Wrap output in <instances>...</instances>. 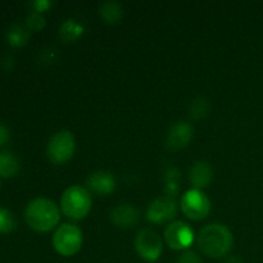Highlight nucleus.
Returning <instances> with one entry per match:
<instances>
[{"label":"nucleus","mask_w":263,"mask_h":263,"mask_svg":"<svg viewBox=\"0 0 263 263\" xmlns=\"http://www.w3.org/2000/svg\"><path fill=\"white\" fill-rule=\"evenodd\" d=\"M213 170L212 166L207 161H198L192 166L189 171L190 184L194 186V189H202L208 186L212 181Z\"/></svg>","instance_id":"f8f14e48"},{"label":"nucleus","mask_w":263,"mask_h":263,"mask_svg":"<svg viewBox=\"0 0 263 263\" xmlns=\"http://www.w3.org/2000/svg\"><path fill=\"white\" fill-rule=\"evenodd\" d=\"M8 138H9V131L4 125L0 123V145H3L8 140Z\"/></svg>","instance_id":"5701e85b"},{"label":"nucleus","mask_w":263,"mask_h":263,"mask_svg":"<svg viewBox=\"0 0 263 263\" xmlns=\"http://www.w3.org/2000/svg\"><path fill=\"white\" fill-rule=\"evenodd\" d=\"M82 33V26L79 25L74 20H68L62 25L61 36L64 40H74Z\"/></svg>","instance_id":"f3484780"},{"label":"nucleus","mask_w":263,"mask_h":263,"mask_svg":"<svg viewBox=\"0 0 263 263\" xmlns=\"http://www.w3.org/2000/svg\"><path fill=\"white\" fill-rule=\"evenodd\" d=\"M91 195L85 187L73 185L66 189L61 198L62 212L69 218H84L91 210Z\"/></svg>","instance_id":"7ed1b4c3"},{"label":"nucleus","mask_w":263,"mask_h":263,"mask_svg":"<svg viewBox=\"0 0 263 263\" xmlns=\"http://www.w3.org/2000/svg\"><path fill=\"white\" fill-rule=\"evenodd\" d=\"M87 185L97 194L107 195L115 190L116 180L110 172L97 171L90 175V177L87 179Z\"/></svg>","instance_id":"ddd939ff"},{"label":"nucleus","mask_w":263,"mask_h":263,"mask_svg":"<svg viewBox=\"0 0 263 263\" xmlns=\"http://www.w3.org/2000/svg\"><path fill=\"white\" fill-rule=\"evenodd\" d=\"M208 112H210V100L205 97L197 98L190 105L189 113L193 120H200V118L205 117Z\"/></svg>","instance_id":"dca6fc26"},{"label":"nucleus","mask_w":263,"mask_h":263,"mask_svg":"<svg viewBox=\"0 0 263 263\" xmlns=\"http://www.w3.org/2000/svg\"><path fill=\"white\" fill-rule=\"evenodd\" d=\"M226 263H244V261L239 256H230L226 259Z\"/></svg>","instance_id":"393cba45"},{"label":"nucleus","mask_w":263,"mask_h":263,"mask_svg":"<svg viewBox=\"0 0 263 263\" xmlns=\"http://www.w3.org/2000/svg\"><path fill=\"white\" fill-rule=\"evenodd\" d=\"M193 136V126L185 121H179L171 126L166 139V146L170 151H179L190 143Z\"/></svg>","instance_id":"9d476101"},{"label":"nucleus","mask_w":263,"mask_h":263,"mask_svg":"<svg viewBox=\"0 0 263 263\" xmlns=\"http://www.w3.org/2000/svg\"><path fill=\"white\" fill-rule=\"evenodd\" d=\"M100 15L104 18L107 22L116 23L122 17V8L117 2H104L100 4L99 8Z\"/></svg>","instance_id":"2eb2a0df"},{"label":"nucleus","mask_w":263,"mask_h":263,"mask_svg":"<svg viewBox=\"0 0 263 263\" xmlns=\"http://www.w3.org/2000/svg\"><path fill=\"white\" fill-rule=\"evenodd\" d=\"M193 239H194V233L184 221L171 222L164 230V240L168 247L176 251H182L192 246Z\"/></svg>","instance_id":"1a4fd4ad"},{"label":"nucleus","mask_w":263,"mask_h":263,"mask_svg":"<svg viewBox=\"0 0 263 263\" xmlns=\"http://www.w3.org/2000/svg\"><path fill=\"white\" fill-rule=\"evenodd\" d=\"M82 231L72 223H63L57 229L53 235V246L61 256L71 257L81 249Z\"/></svg>","instance_id":"20e7f679"},{"label":"nucleus","mask_w":263,"mask_h":263,"mask_svg":"<svg viewBox=\"0 0 263 263\" xmlns=\"http://www.w3.org/2000/svg\"><path fill=\"white\" fill-rule=\"evenodd\" d=\"M110 220L120 228H131L139 221V211L131 204L123 203L110 211Z\"/></svg>","instance_id":"9b49d317"},{"label":"nucleus","mask_w":263,"mask_h":263,"mask_svg":"<svg viewBox=\"0 0 263 263\" xmlns=\"http://www.w3.org/2000/svg\"><path fill=\"white\" fill-rule=\"evenodd\" d=\"M181 210L185 216L192 220H202L207 217L211 210V202L207 195L199 189L187 190L181 198Z\"/></svg>","instance_id":"0eeeda50"},{"label":"nucleus","mask_w":263,"mask_h":263,"mask_svg":"<svg viewBox=\"0 0 263 263\" xmlns=\"http://www.w3.org/2000/svg\"><path fill=\"white\" fill-rule=\"evenodd\" d=\"M20 170V161L12 152H0V175L4 177L14 176Z\"/></svg>","instance_id":"4468645a"},{"label":"nucleus","mask_w":263,"mask_h":263,"mask_svg":"<svg viewBox=\"0 0 263 263\" xmlns=\"http://www.w3.org/2000/svg\"><path fill=\"white\" fill-rule=\"evenodd\" d=\"M166 193L170 197H174L177 192H179L180 187V172L176 168H170L166 172Z\"/></svg>","instance_id":"a211bd4d"},{"label":"nucleus","mask_w":263,"mask_h":263,"mask_svg":"<svg viewBox=\"0 0 263 263\" xmlns=\"http://www.w3.org/2000/svg\"><path fill=\"white\" fill-rule=\"evenodd\" d=\"M135 248L139 256L146 262H156L163 252V241L156 231L143 229L136 235Z\"/></svg>","instance_id":"423d86ee"},{"label":"nucleus","mask_w":263,"mask_h":263,"mask_svg":"<svg viewBox=\"0 0 263 263\" xmlns=\"http://www.w3.org/2000/svg\"><path fill=\"white\" fill-rule=\"evenodd\" d=\"M26 222L31 229L40 233L50 231L58 225L61 212L58 205L46 198H36L31 200L25 211Z\"/></svg>","instance_id":"f03ea898"},{"label":"nucleus","mask_w":263,"mask_h":263,"mask_svg":"<svg viewBox=\"0 0 263 263\" xmlns=\"http://www.w3.org/2000/svg\"><path fill=\"white\" fill-rule=\"evenodd\" d=\"M177 263H203L202 258L194 251H185L177 259Z\"/></svg>","instance_id":"4be33fe9"},{"label":"nucleus","mask_w":263,"mask_h":263,"mask_svg":"<svg viewBox=\"0 0 263 263\" xmlns=\"http://www.w3.org/2000/svg\"><path fill=\"white\" fill-rule=\"evenodd\" d=\"M15 228V218L7 208L0 207V233H9Z\"/></svg>","instance_id":"aec40b11"},{"label":"nucleus","mask_w":263,"mask_h":263,"mask_svg":"<svg viewBox=\"0 0 263 263\" xmlns=\"http://www.w3.org/2000/svg\"><path fill=\"white\" fill-rule=\"evenodd\" d=\"M177 213V202L174 197L161 195L149 204L146 218L153 223H163L172 220Z\"/></svg>","instance_id":"6e6552de"},{"label":"nucleus","mask_w":263,"mask_h":263,"mask_svg":"<svg viewBox=\"0 0 263 263\" xmlns=\"http://www.w3.org/2000/svg\"><path fill=\"white\" fill-rule=\"evenodd\" d=\"M28 37V31L23 27L22 25H13L12 28L8 32V39H9L10 44L13 45H21V44L26 43Z\"/></svg>","instance_id":"6ab92c4d"},{"label":"nucleus","mask_w":263,"mask_h":263,"mask_svg":"<svg viewBox=\"0 0 263 263\" xmlns=\"http://www.w3.org/2000/svg\"><path fill=\"white\" fill-rule=\"evenodd\" d=\"M45 25V20H44L43 14L39 10H33L30 13V15L27 17V26L32 30H40Z\"/></svg>","instance_id":"412c9836"},{"label":"nucleus","mask_w":263,"mask_h":263,"mask_svg":"<svg viewBox=\"0 0 263 263\" xmlns=\"http://www.w3.org/2000/svg\"><path fill=\"white\" fill-rule=\"evenodd\" d=\"M198 247L210 258H222L230 252L234 238L230 229L222 223H210L200 230Z\"/></svg>","instance_id":"f257e3e1"},{"label":"nucleus","mask_w":263,"mask_h":263,"mask_svg":"<svg viewBox=\"0 0 263 263\" xmlns=\"http://www.w3.org/2000/svg\"><path fill=\"white\" fill-rule=\"evenodd\" d=\"M76 149L74 136L71 131L62 130L54 134L46 146V154L53 163L61 164L72 158Z\"/></svg>","instance_id":"39448f33"},{"label":"nucleus","mask_w":263,"mask_h":263,"mask_svg":"<svg viewBox=\"0 0 263 263\" xmlns=\"http://www.w3.org/2000/svg\"><path fill=\"white\" fill-rule=\"evenodd\" d=\"M50 4H51L50 2H35L33 3V5L36 7L35 10H39V12H40V10H44L45 8H48Z\"/></svg>","instance_id":"b1692460"}]
</instances>
